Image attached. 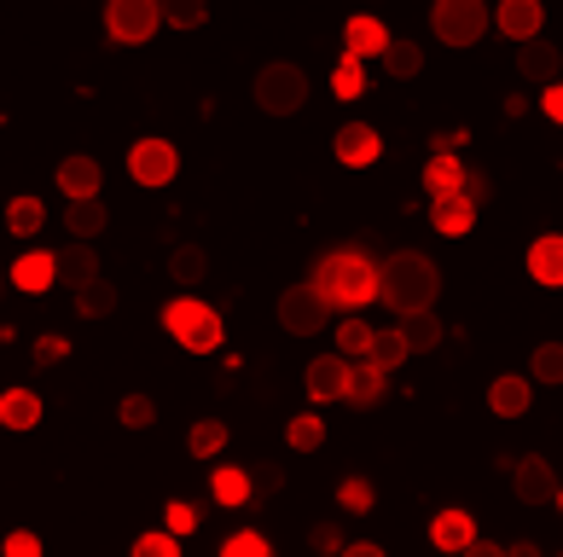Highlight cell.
I'll list each match as a JSON object with an SVG mask.
<instances>
[{"label":"cell","instance_id":"cell-38","mask_svg":"<svg viewBox=\"0 0 563 557\" xmlns=\"http://www.w3.org/2000/svg\"><path fill=\"white\" fill-rule=\"evenodd\" d=\"M198 523H203V511L192 500H169V505H163V534H175V541H180V534H198Z\"/></svg>","mask_w":563,"mask_h":557},{"label":"cell","instance_id":"cell-33","mask_svg":"<svg viewBox=\"0 0 563 557\" xmlns=\"http://www.w3.org/2000/svg\"><path fill=\"white\" fill-rule=\"evenodd\" d=\"M221 447H227V424L221 419H198L192 436H186V453H192V459H216Z\"/></svg>","mask_w":563,"mask_h":557},{"label":"cell","instance_id":"cell-41","mask_svg":"<svg viewBox=\"0 0 563 557\" xmlns=\"http://www.w3.org/2000/svg\"><path fill=\"white\" fill-rule=\"evenodd\" d=\"M331 88H338V99H361V93H366V70L354 65V58H338V70H331Z\"/></svg>","mask_w":563,"mask_h":557},{"label":"cell","instance_id":"cell-35","mask_svg":"<svg viewBox=\"0 0 563 557\" xmlns=\"http://www.w3.org/2000/svg\"><path fill=\"white\" fill-rule=\"evenodd\" d=\"M338 505L349 511V517H366V511L378 505V488H372L366 477H343V488H338Z\"/></svg>","mask_w":563,"mask_h":557},{"label":"cell","instance_id":"cell-14","mask_svg":"<svg viewBox=\"0 0 563 557\" xmlns=\"http://www.w3.org/2000/svg\"><path fill=\"white\" fill-rule=\"evenodd\" d=\"M7 279L18 285L24 297H41V291H53L58 285V267H53V250H24L12 267H7Z\"/></svg>","mask_w":563,"mask_h":557},{"label":"cell","instance_id":"cell-17","mask_svg":"<svg viewBox=\"0 0 563 557\" xmlns=\"http://www.w3.org/2000/svg\"><path fill=\"white\" fill-rule=\"evenodd\" d=\"M529 279L547 291H563V233H540L529 244Z\"/></svg>","mask_w":563,"mask_h":557},{"label":"cell","instance_id":"cell-30","mask_svg":"<svg viewBox=\"0 0 563 557\" xmlns=\"http://www.w3.org/2000/svg\"><path fill=\"white\" fill-rule=\"evenodd\" d=\"M169 279H180L186 291H192V285H203V279H210V256H203L198 244H180V250L169 256Z\"/></svg>","mask_w":563,"mask_h":557},{"label":"cell","instance_id":"cell-53","mask_svg":"<svg viewBox=\"0 0 563 557\" xmlns=\"http://www.w3.org/2000/svg\"><path fill=\"white\" fill-rule=\"evenodd\" d=\"M506 557H547V552H540L534 541H511V546H506Z\"/></svg>","mask_w":563,"mask_h":557},{"label":"cell","instance_id":"cell-23","mask_svg":"<svg viewBox=\"0 0 563 557\" xmlns=\"http://www.w3.org/2000/svg\"><path fill=\"white\" fill-rule=\"evenodd\" d=\"M424 192H430V203L435 198H459L465 192V163L459 157H430L424 163Z\"/></svg>","mask_w":563,"mask_h":557},{"label":"cell","instance_id":"cell-56","mask_svg":"<svg viewBox=\"0 0 563 557\" xmlns=\"http://www.w3.org/2000/svg\"><path fill=\"white\" fill-rule=\"evenodd\" d=\"M558 557H563V552H558Z\"/></svg>","mask_w":563,"mask_h":557},{"label":"cell","instance_id":"cell-55","mask_svg":"<svg viewBox=\"0 0 563 557\" xmlns=\"http://www.w3.org/2000/svg\"><path fill=\"white\" fill-rule=\"evenodd\" d=\"M0 285H7V279H0Z\"/></svg>","mask_w":563,"mask_h":557},{"label":"cell","instance_id":"cell-8","mask_svg":"<svg viewBox=\"0 0 563 557\" xmlns=\"http://www.w3.org/2000/svg\"><path fill=\"white\" fill-rule=\"evenodd\" d=\"M325 320H331V302L308 279L290 285V291H279V325L290 337H314V332H325Z\"/></svg>","mask_w":563,"mask_h":557},{"label":"cell","instance_id":"cell-51","mask_svg":"<svg viewBox=\"0 0 563 557\" xmlns=\"http://www.w3.org/2000/svg\"><path fill=\"white\" fill-rule=\"evenodd\" d=\"M459 557H506V546H494V541H483V534H476V541L459 552Z\"/></svg>","mask_w":563,"mask_h":557},{"label":"cell","instance_id":"cell-50","mask_svg":"<svg viewBox=\"0 0 563 557\" xmlns=\"http://www.w3.org/2000/svg\"><path fill=\"white\" fill-rule=\"evenodd\" d=\"M274 488H279V470H256V482H250V500H267Z\"/></svg>","mask_w":563,"mask_h":557},{"label":"cell","instance_id":"cell-11","mask_svg":"<svg viewBox=\"0 0 563 557\" xmlns=\"http://www.w3.org/2000/svg\"><path fill=\"white\" fill-rule=\"evenodd\" d=\"M494 24L506 41L529 47V41H540V30H547V7H540V0H506V7L494 12Z\"/></svg>","mask_w":563,"mask_h":557},{"label":"cell","instance_id":"cell-42","mask_svg":"<svg viewBox=\"0 0 563 557\" xmlns=\"http://www.w3.org/2000/svg\"><path fill=\"white\" fill-rule=\"evenodd\" d=\"M203 18L210 12H203L198 0H169V7H163V24H175V30H198Z\"/></svg>","mask_w":563,"mask_h":557},{"label":"cell","instance_id":"cell-48","mask_svg":"<svg viewBox=\"0 0 563 557\" xmlns=\"http://www.w3.org/2000/svg\"><path fill=\"white\" fill-rule=\"evenodd\" d=\"M540 111H547L552 122H563V81H552V88L540 93Z\"/></svg>","mask_w":563,"mask_h":557},{"label":"cell","instance_id":"cell-46","mask_svg":"<svg viewBox=\"0 0 563 557\" xmlns=\"http://www.w3.org/2000/svg\"><path fill=\"white\" fill-rule=\"evenodd\" d=\"M308 546H314V552H343V534L331 523H314V528H308Z\"/></svg>","mask_w":563,"mask_h":557},{"label":"cell","instance_id":"cell-26","mask_svg":"<svg viewBox=\"0 0 563 557\" xmlns=\"http://www.w3.org/2000/svg\"><path fill=\"white\" fill-rule=\"evenodd\" d=\"M384 389H389V371H378V366H349V389H343V401H354V406H372V401H384Z\"/></svg>","mask_w":563,"mask_h":557},{"label":"cell","instance_id":"cell-49","mask_svg":"<svg viewBox=\"0 0 563 557\" xmlns=\"http://www.w3.org/2000/svg\"><path fill=\"white\" fill-rule=\"evenodd\" d=\"M465 198H471V203L488 198V175H483V169H465Z\"/></svg>","mask_w":563,"mask_h":557},{"label":"cell","instance_id":"cell-18","mask_svg":"<svg viewBox=\"0 0 563 557\" xmlns=\"http://www.w3.org/2000/svg\"><path fill=\"white\" fill-rule=\"evenodd\" d=\"M53 267H58V285H70V291H88L99 279L93 244H65V250H53Z\"/></svg>","mask_w":563,"mask_h":557},{"label":"cell","instance_id":"cell-39","mask_svg":"<svg viewBox=\"0 0 563 557\" xmlns=\"http://www.w3.org/2000/svg\"><path fill=\"white\" fill-rule=\"evenodd\" d=\"M221 557H274V546H267V534L239 528V534H227V541H221Z\"/></svg>","mask_w":563,"mask_h":557},{"label":"cell","instance_id":"cell-40","mask_svg":"<svg viewBox=\"0 0 563 557\" xmlns=\"http://www.w3.org/2000/svg\"><path fill=\"white\" fill-rule=\"evenodd\" d=\"M117 419L129 424V430H152V424H157V401H152V396H122Z\"/></svg>","mask_w":563,"mask_h":557},{"label":"cell","instance_id":"cell-25","mask_svg":"<svg viewBox=\"0 0 563 557\" xmlns=\"http://www.w3.org/2000/svg\"><path fill=\"white\" fill-rule=\"evenodd\" d=\"M65 226L76 233V244H93V238L111 226V210H106L99 198H88V203H70V210H65Z\"/></svg>","mask_w":563,"mask_h":557},{"label":"cell","instance_id":"cell-52","mask_svg":"<svg viewBox=\"0 0 563 557\" xmlns=\"http://www.w3.org/2000/svg\"><path fill=\"white\" fill-rule=\"evenodd\" d=\"M338 557H389V552H384L378 541H354V546H343Z\"/></svg>","mask_w":563,"mask_h":557},{"label":"cell","instance_id":"cell-5","mask_svg":"<svg viewBox=\"0 0 563 557\" xmlns=\"http://www.w3.org/2000/svg\"><path fill=\"white\" fill-rule=\"evenodd\" d=\"M256 105L267 111V116H297L302 105H308V76H302V65H262V76H256Z\"/></svg>","mask_w":563,"mask_h":557},{"label":"cell","instance_id":"cell-45","mask_svg":"<svg viewBox=\"0 0 563 557\" xmlns=\"http://www.w3.org/2000/svg\"><path fill=\"white\" fill-rule=\"evenodd\" d=\"M35 360H41V366L70 360V337H35Z\"/></svg>","mask_w":563,"mask_h":557},{"label":"cell","instance_id":"cell-20","mask_svg":"<svg viewBox=\"0 0 563 557\" xmlns=\"http://www.w3.org/2000/svg\"><path fill=\"white\" fill-rule=\"evenodd\" d=\"M430 226H435L442 238H465L471 226H476V203H471L465 192H459V198H435V203H430Z\"/></svg>","mask_w":563,"mask_h":557},{"label":"cell","instance_id":"cell-54","mask_svg":"<svg viewBox=\"0 0 563 557\" xmlns=\"http://www.w3.org/2000/svg\"><path fill=\"white\" fill-rule=\"evenodd\" d=\"M552 505H558V511H563V488H558V500H552Z\"/></svg>","mask_w":563,"mask_h":557},{"label":"cell","instance_id":"cell-13","mask_svg":"<svg viewBox=\"0 0 563 557\" xmlns=\"http://www.w3.org/2000/svg\"><path fill=\"white\" fill-rule=\"evenodd\" d=\"M517 76L534 81V88L563 81V47H552V41H529V47H517Z\"/></svg>","mask_w":563,"mask_h":557},{"label":"cell","instance_id":"cell-12","mask_svg":"<svg viewBox=\"0 0 563 557\" xmlns=\"http://www.w3.org/2000/svg\"><path fill=\"white\" fill-rule=\"evenodd\" d=\"M389 30L378 24V18H349V24H343V58H354V65H366V58H384L389 53Z\"/></svg>","mask_w":563,"mask_h":557},{"label":"cell","instance_id":"cell-28","mask_svg":"<svg viewBox=\"0 0 563 557\" xmlns=\"http://www.w3.org/2000/svg\"><path fill=\"white\" fill-rule=\"evenodd\" d=\"M41 226H47V203L41 198H12L7 203V233L12 238H35Z\"/></svg>","mask_w":563,"mask_h":557},{"label":"cell","instance_id":"cell-24","mask_svg":"<svg viewBox=\"0 0 563 557\" xmlns=\"http://www.w3.org/2000/svg\"><path fill=\"white\" fill-rule=\"evenodd\" d=\"M412 355H407V337L395 332V325H378L372 332V348H366V366H378V371H401Z\"/></svg>","mask_w":563,"mask_h":557},{"label":"cell","instance_id":"cell-9","mask_svg":"<svg viewBox=\"0 0 563 557\" xmlns=\"http://www.w3.org/2000/svg\"><path fill=\"white\" fill-rule=\"evenodd\" d=\"M558 488H563V482H558V465L540 459V453H523V459L511 465V493H517L523 505H552Z\"/></svg>","mask_w":563,"mask_h":557},{"label":"cell","instance_id":"cell-44","mask_svg":"<svg viewBox=\"0 0 563 557\" xmlns=\"http://www.w3.org/2000/svg\"><path fill=\"white\" fill-rule=\"evenodd\" d=\"M0 557H41V534L35 528H12L7 541H0Z\"/></svg>","mask_w":563,"mask_h":557},{"label":"cell","instance_id":"cell-27","mask_svg":"<svg viewBox=\"0 0 563 557\" xmlns=\"http://www.w3.org/2000/svg\"><path fill=\"white\" fill-rule=\"evenodd\" d=\"M395 332L407 337V355H430V348L448 337V325L435 320V308H430V314H412V320H401V325H395Z\"/></svg>","mask_w":563,"mask_h":557},{"label":"cell","instance_id":"cell-32","mask_svg":"<svg viewBox=\"0 0 563 557\" xmlns=\"http://www.w3.org/2000/svg\"><path fill=\"white\" fill-rule=\"evenodd\" d=\"M76 314H81V320H106V314H117V285H111V279H93L88 291H76Z\"/></svg>","mask_w":563,"mask_h":557},{"label":"cell","instance_id":"cell-6","mask_svg":"<svg viewBox=\"0 0 563 557\" xmlns=\"http://www.w3.org/2000/svg\"><path fill=\"white\" fill-rule=\"evenodd\" d=\"M157 24H163L157 0H111L106 7V35L117 47H145V41L157 35Z\"/></svg>","mask_w":563,"mask_h":557},{"label":"cell","instance_id":"cell-4","mask_svg":"<svg viewBox=\"0 0 563 557\" xmlns=\"http://www.w3.org/2000/svg\"><path fill=\"white\" fill-rule=\"evenodd\" d=\"M488 24H494V12L483 0H435V12H430V30L442 47H476L488 35Z\"/></svg>","mask_w":563,"mask_h":557},{"label":"cell","instance_id":"cell-2","mask_svg":"<svg viewBox=\"0 0 563 557\" xmlns=\"http://www.w3.org/2000/svg\"><path fill=\"white\" fill-rule=\"evenodd\" d=\"M314 291L331 302V308H366L372 297H378V261H372L366 250H325L314 261Z\"/></svg>","mask_w":563,"mask_h":557},{"label":"cell","instance_id":"cell-3","mask_svg":"<svg viewBox=\"0 0 563 557\" xmlns=\"http://www.w3.org/2000/svg\"><path fill=\"white\" fill-rule=\"evenodd\" d=\"M163 332H169L180 348H192V355H216L221 337H227V325L210 302H198V297H175L169 308H163Z\"/></svg>","mask_w":563,"mask_h":557},{"label":"cell","instance_id":"cell-1","mask_svg":"<svg viewBox=\"0 0 563 557\" xmlns=\"http://www.w3.org/2000/svg\"><path fill=\"white\" fill-rule=\"evenodd\" d=\"M435 297H442V267L419 250H395L378 261V302L395 308L401 320L412 314H430Z\"/></svg>","mask_w":563,"mask_h":557},{"label":"cell","instance_id":"cell-36","mask_svg":"<svg viewBox=\"0 0 563 557\" xmlns=\"http://www.w3.org/2000/svg\"><path fill=\"white\" fill-rule=\"evenodd\" d=\"M529 383H563V343H540V348H534Z\"/></svg>","mask_w":563,"mask_h":557},{"label":"cell","instance_id":"cell-15","mask_svg":"<svg viewBox=\"0 0 563 557\" xmlns=\"http://www.w3.org/2000/svg\"><path fill=\"white\" fill-rule=\"evenodd\" d=\"M99 186H106V169H99L93 157H65V163H58V192H65L70 203L99 198Z\"/></svg>","mask_w":563,"mask_h":557},{"label":"cell","instance_id":"cell-21","mask_svg":"<svg viewBox=\"0 0 563 557\" xmlns=\"http://www.w3.org/2000/svg\"><path fill=\"white\" fill-rule=\"evenodd\" d=\"M534 401V383L529 378H517V371H506V378H494L488 383V406L499 412V419H523Z\"/></svg>","mask_w":563,"mask_h":557},{"label":"cell","instance_id":"cell-34","mask_svg":"<svg viewBox=\"0 0 563 557\" xmlns=\"http://www.w3.org/2000/svg\"><path fill=\"white\" fill-rule=\"evenodd\" d=\"M372 332H378V325H366L361 314H349L343 325H338V355L349 360V355H361L366 360V348H372Z\"/></svg>","mask_w":563,"mask_h":557},{"label":"cell","instance_id":"cell-47","mask_svg":"<svg viewBox=\"0 0 563 557\" xmlns=\"http://www.w3.org/2000/svg\"><path fill=\"white\" fill-rule=\"evenodd\" d=\"M465 140H471L465 129H442V134L430 140V146H435V157H453V146H465Z\"/></svg>","mask_w":563,"mask_h":557},{"label":"cell","instance_id":"cell-7","mask_svg":"<svg viewBox=\"0 0 563 557\" xmlns=\"http://www.w3.org/2000/svg\"><path fill=\"white\" fill-rule=\"evenodd\" d=\"M175 175H180V152H175V140H157V134L134 140V152H129V180H134V186L157 192V186H169Z\"/></svg>","mask_w":563,"mask_h":557},{"label":"cell","instance_id":"cell-16","mask_svg":"<svg viewBox=\"0 0 563 557\" xmlns=\"http://www.w3.org/2000/svg\"><path fill=\"white\" fill-rule=\"evenodd\" d=\"M476 541V523H471V511L465 505H448V511H435V523H430V546L435 552H465Z\"/></svg>","mask_w":563,"mask_h":557},{"label":"cell","instance_id":"cell-22","mask_svg":"<svg viewBox=\"0 0 563 557\" xmlns=\"http://www.w3.org/2000/svg\"><path fill=\"white\" fill-rule=\"evenodd\" d=\"M35 424H41L35 389H0V430H35Z\"/></svg>","mask_w":563,"mask_h":557},{"label":"cell","instance_id":"cell-19","mask_svg":"<svg viewBox=\"0 0 563 557\" xmlns=\"http://www.w3.org/2000/svg\"><path fill=\"white\" fill-rule=\"evenodd\" d=\"M308 396L314 401H343V389H349V360L343 355H320V360H308Z\"/></svg>","mask_w":563,"mask_h":557},{"label":"cell","instance_id":"cell-31","mask_svg":"<svg viewBox=\"0 0 563 557\" xmlns=\"http://www.w3.org/2000/svg\"><path fill=\"white\" fill-rule=\"evenodd\" d=\"M419 70H424L419 41H389V53H384V76H395V81H412Z\"/></svg>","mask_w":563,"mask_h":557},{"label":"cell","instance_id":"cell-10","mask_svg":"<svg viewBox=\"0 0 563 557\" xmlns=\"http://www.w3.org/2000/svg\"><path fill=\"white\" fill-rule=\"evenodd\" d=\"M331 152H338L343 169H372V163L384 157V134L372 129V122H343L338 140H331Z\"/></svg>","mask_w":563,"mask_h":557},{"label":"cell","instance_id":"cell-37","mask_svg":"<svg viewBox=\"0 0 563 557\" xmlns=\"http://www.w3.org/2000/svg\"><path fill=\"white\" fill-rule=\"evenodd\" d=\"M285 442L297 447V453H314L325 442V419H314V412H302V419H290L285 424Z\"/></svg>","mask_w":563,"mask_h":557},{"label":"cell","instance_id":"cell-29","mask_svg":"<svg viewBox=\"0 0 563 557\" xmlns=\"http://www.w3.org/2000/svg\"><path fill=\"white\" fill-rule=\"evenodd\" d=\"M210 493H216L227 511H244V505H250V477H244L239 465H221L216 477H210Z\"/></svg>","mask_w":563,"mask_h":557},{"label":"cell","instance_id":"cell-43","mask_svg":"<svg viewBox=\"0 0 563 557\" xmlns=\"http://www.w3.org/2000/svg\"><path fill=\"white\" fill-rule=\"evenodd\" d=\"M129 557H180V541L175 534H140Z\"/></svg>","mask_w":563,"mask_h":557}]
</instances>
